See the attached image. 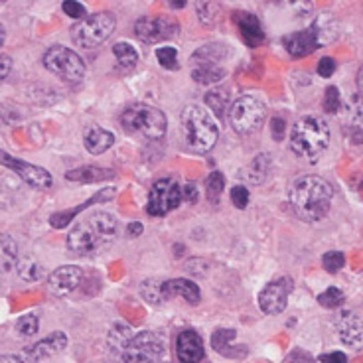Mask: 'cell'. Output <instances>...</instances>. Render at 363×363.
Instances as JSON below:
<instances>
[{
  "instance_id": "cell-1",
  "label": "cell",
  "mask_w": 363,
  "mask_h": 363,
  "mask_svg": "<svg viewBox=\"0 0 363 363\" xmlns=\"http://www.w3.org/2000/svg\"><path fill=\"white\" fill-rule=\"evenodd\" d=\"M334 200L332 184L320 176H300L289 188V201L302 221H320L328 216Z\"/></svg>"
},
{
  "instance_id": "cell-2",
  "label": "cell",
  "mask_w": 363,
  "mask_h": 363,
  "mask_svg": "<svg viewBox=\"0 0 363 363\" xmlns=\"http://www.w3.org/2000/svg\"><path fill=\"white\" fill-rule=\"evenodd\" d=\"M184 140L191 152H209L219 138V127L211 113L200 105H188L182 111Z\"/></svg>"
},
{
  "instance_id": "cell-3",
  "label": "cell",
  "mask_w": 363,
  "mask_h": 363,
  "mask_svg": "<svg viewBox=\"0 0 363 363\" xmlns=\"http://www.w3.org/2000/svg\"><path fill=\"white\" fill-rule=\"evenodd\" d=\"M330 145V127L316 115L300 117L291 130V148L306 160H316Z\"/></svg>"
},
{
  "instance_id": "cell-4",
  "label": "cell",
  "mask_w": 363,
  "mask_h": 363,
  "mask_svg": "<svg viewBox=\"0 0 363 363\" xmlns=\"http://www.w3.org/2000/svg\"><path fill=\"white\" fill-rule=\"evenodd\" d=\"M121 125L128 135H140L148 140H160L166 133V115L152 105L136 103L121 115Z\"/></svg>"
},
{
  "instance_id": "cell-5",
  "label": "cell",
  "mask_w": 363,
  "mask_h": 363,
  "mask_svg": "<svg viewBox=\"0 0 363 363\" xmlns=\"http://www.w3.org/2000/svg\"><path fill=\"white\" fill-rule=\"evenodd\" d=\"M115 26L117 20L111 12H97L82 20L79 24H75L72 28V38L79 48L93 50L109 40L111 34L115 32Z\"/></svg>"
},
{
  "instance_id": "cell-6",
  "label": "cell",
  "mask_w": 363,
  "mask_h": 363,
  "mask_svg": "<svg viewBox=\"0 0 363 363\" xmlns=\"http://www.w3.org/2000/svg\"><path fill=\"white\" fill-rule=\"evenodd\" d=\"M264 117H267L264 103L253 95L239 97L229 109V123L239 135H251L255 130H259L263 127Z\"/></svg>"
},
{
  "instance_id": "cell-7",
  "label": "cell",
  "mask_w": 363,
  "mask_h": 363,
  "mask_svg": "<svg viewBox=\"0 0 363 363\" xmlns=\"http://www.w3.org/2000/svg\"><path fill=\"white\" fill-rule=\"evenodd\" d=\"M44 65L48 72L67 83H79L87 72L82 57L65 45H52L44 54Z\"/></svg>"
},
{
  "instance_id": "cell-8",
  "label": "cell",
  "mask_w": 363,
  "mask_h": 363,
  "mask_svg": "<svg viewBox=\"0 0 363 363\" xmlns=\"http://www.w3.org/2000/svg\"><path fill=\"white\" fill-rule=\"evenodd\" d=\"M182 201H184V191H182L180 184L170 180V178H162V180L156 182L150 190V198L146 203V213L155 216V218H162L176 208H180Z\"/></svg>"
},
{
  "instance_id": "cell-9",
  "label": "cell",
  "mask_w": 363,
  "mask_h": 363,
  "mask_svg": "<svg viewBox=\"0 0 363 363\" xmlns=\"http://www.w3.org/2000/svg\"><path fill=\"white\" fill-rule=\"evenodd\" d=\"M164 350L166 345L162 336H158L156 332H138L130 340L121 359L125 363H155L162 359Z\"/></svg>"
},
{
  "instance_id": "cell-10",
  "label": "cell",
  "mask_w": 363,
  "mask_h": 363,
  "mask_svg": "<svg viewBox=\"0 0 363 363\" xmlns=\"http://www.w3.org/2000/svg\"><path fill=\"white\" fill-rule=\"evenodd\" d=\"M292 291H294V281L291 277L274 279L259 294V308L269 316L281 314L282 310L286 308V302H289Z\"/></svg>"
},
{
  "instance_id": "cell-11",
  "label": "cell",
  "mask_w": 363,
  "mask_h": 363,
  "mask_svg": "<svg viewBox=\"0 0 363 363\" xmlns=\"http://www.w3.org/2000/svg\"><path fill=\"white\" fill-rule=\"evenodd\" d=\"M178 22L168 16H145L136 22L135 34L138 40H143L145 44H156L162 40H170L178 34Z\"/></svg>"
},
{
  "instance_id": "cell-12",
  "label": "cell",
  "mask_w": 363,
  "mask_h": 363,
  "mask_svg": "<svg viewBox=\"0 0 363 363\" xmlns=\"http://www.w3.org/2000/svg\"><path fill=\"white\" fill-rule=\"evenodd\" d=\"M0 164L10 168L12 172H16L20 176V180L26 182L28 186L32 188H38V190H45L54 184V178L52 174L48 172L42 166H36V164L24 162L20 158H14V156L6 155V152H0Z\"/></svg>"
},
{
  "instance_id": "cell-13",
  "label": "cell",
  "mask_w": 363,
  "mask_h": 363,
  "mask_svg": "<svg viewBox=\"0 0 363 363\" xmlns=\"http://www.w3.org/2000/svg\"><path fill=\"white\" fill-rule=\"evenodd\" d=\"M83 271L77 264H65L55 269L50 277H48V286L54 292L55 296H65L73 292L79 284H82Z\"/></svg>"
},
{
  "instance_id": "cell-14",
  "label": "cell",
  "mask_w": 363,
  "mask_h": 363,
  "mask_svg": "<svg viewBox=\"0 0 363 363\" xmlns=\"http://www.w3.org/2000/svg\"><path fill=\"white\" fill-rule=\"evenodd\" d=\"M337 336L347 347L362 350L363 347V320L352 310H345L337 318Z\"/></svg>"
},
{
  "instance_id": "cell-15",
  "label": "cell",
  "mask_w": 363,
  "mask_h": 363,
  "mask_svg": "<svg viewBox=\"0 0 363 363\" xmlns=\"http://www.w3.org/2000/svg\"><path fill=\"white\" fill-rule=\"evenodd\" d=\"M65 345H67V336L64 332H54V334L40 340L34 345H30L24 354H26L28 362H44V359H50L60 352H64Z\"/></svg>"
},
{
  "instance_id": "cell-16",
  "label": "cell",
  "mask_w": 363,
  "mask_h": 363,
  "mask_svg": "<svg viewBox=\"0 0 363 363\" xmlns=\"http://www.w3.org/2000/svg\"><path fill=\"white\" fill-rule=\"evenodd\" d=\"M99 247L103 245H101V241L97 239V235L91 231V227L87 225V221L77 223V225L69 231V235H67V249L73 251V253L89 255L95 253Z\"/></svg>"
},
{
  "instance_id": "cell-17",
  "label": "cell",
  "mask_w": 363,
  "mask_h": 363,
  "mask_svg": "<svg viewBox=\"0 0 363 363\" xmlns=\"http://www.w3.org/2000/svg\"><path fill=\"white\" fill-rule=\"evenodd\" d=\"M176 355L182 363H200L203 359V342L198 332L186 330L176 340Z\"/></svg>"
},
{
  "instance_id": "cell-18",
  "label": "cell",
  "mask_w": 363,
  "mask_h": 363,
  "mask_svg": "<svg viewBox=\"0 0 363 363\" xmlns=\"http://www.w3.org/2000/svg\"><path fill=\"white\" fill-rule=\"evenodd\" d=\"M320 45L322 44H320V40H318L316 32H314L312 26L306 28V30H300V32H294L284 40V48L292 57H304V55L316 52Z\"/></svg>"
},
{
  "instance_id": "cell-19",
  "label": "cell",
  "mask_w": 363,
  "mask_h": 363,
  "mask_svg": "<svg viewBox=\"0 0 363 363\" xmlns=\"http://www.w3.org/2000/svg\"><path fill=\"white\" fill-rule=\"evenodd\" d=\"M115 194H117V191H115V188H105V190L97 191V194H95L91 200L83 201L82 206H77V208H72V209H65V211H60V213H54V216L50 218V225L54 227V229H62V227L69 225V221H72V219L75 218L79 211L91 208V206H95V203L111 201Z\"/></svg>"
},
{
  "instance_id": "cell-20",
  "label": "cell",
  "mask_w": 363,
  "mask_h": 363,
  "mask_svg": "<svg viewBox=\"0 0 363 363\" xmlns=\"http://www.w3.org/2000/svg\"><path fill=\"white\" fill-rule=\"evenodd\" d=\"M162 296L164 300L180 296L190 304H198L201 298L200 286L190 279H172V281L162 282Z\"/></svg>"
},
{
  "instance_id": "cell-21",
  "label": "cell",
  "mask_w": 363,
  "mask_h": 363,
  "mask_svg": "<svg viewBox=\"0 0 363 363\" xmlns=\"http://www.w3.org/2000/svg\"><path fill=\"white\" fill-rule=\"evenodd\" d=\"M87 225L91 227V231L97 235L101 241V245H109L111 241L117 237L118 233V221L111 213L99 211V213H93L89 218L85 219Z\"/></svg>"
},
{
  "instance_id": "cell-22",
  "label": "cell",
  "mask_w": 363,
  "mask_h": 363,
  "mask_svg": "<svg viewBox=\"0 0 363 363\" xmlns=\"http://www.w3.org/2000/svg\"><path fill=\"white\" fill-rule=\"evenodd\" d=\"M235 22L239 32H241V38L247 45L251 48H257L264 42V32L261 22L253 14H247V12H237Z\"/></svg>"
},
{
  "instance_id": "cell-23",
  "label": "cell",
  "mask_w": 363,
  "mask_h": 363,
  "mask_svg": "<svg viewBox=\"0 0 363 363\" xmlns=\"http://www.w3.org/2000/svg\"><path fill=\"white\" fill-rule=\"evenodd\" d=\"M235 336V330L219 328V330L213 332V336H211V345H213V350L219 352L223 357H241L247 350L245 347H241V345H233Z\"/></svg>"
},
{
  "instance_id": "cell-24",
  "label": "cell",
  "mask_w": 363,
  "mask_h": 363,
  "mask_svg": "<svg viewBox=\"0 0 363 363\" xmlns=\"http://www.w3.org/2000/svg\"><path fill=\"white\" fill-rule=\"evenodd\" d=\"M83 145L89 150L91 155H103L107 152L111 146L115 145V136L109 130L101 127H91L85 136H83Z\"/></svg>"
},
{
  "instance_id": "cell-25",
  "label": "cell",
  "mask_w": 363,
  "mask_h": 363,
  "mask_svg": "<svg viewBox=\"0 0 363 363\" xmlns=\"http://www.w3.org/2000/svg\"><path fill=\"white\" fill-rule=\"evenodd\" d=\"M115 172L113 170H105L99 166H82L65 174V178L69 182H77V184H93V182H105L113 178Z\"/></svg>"
},
{
  "instance_id": "cell-26",
  "label": "cell",
  "mask_w": 363,
  "mask_h": 363,
  "mask_svg": "<svg viewBox=\"0 0 363 363\" xmlns=\"http://www.w3.org/2000/svg\"><path fill=\"white\" fill-rule=\"evenodd\" d=\"M133 337H135L133 328H128L127 324H115V326L111 328L109 337H107V345H109L111 354L123 357V354H125V350L128 347Z\"/></svg>"
},
{
  "instance_id": "cell-27",
  "label": "cell",
  "mask_w": 363,
  "mask_h": 363,
  "mask_svg": "<svg viewBox=\"0 0 363 363\" xmlns=\"http://www.w3.org/2000/svg\"><path fill=\"white\" fill-rule=\"evenodd\" d=\"M18 264V245L10 235L0 233V274H6Z\"/></svg>"
},
{
  "instance_id": "cell-28",
  "label": "cell",
  "mask_w": 363,
  "mask_h": 363,
  "mask_svg": "<svg viewBox=\"0 0 363 363\" xmlns=\"http://www.w3.org/2000/svg\"><path fill=\"white\" fill-rule=\"evenodd\" d=\"M206 105L218 118L225 117V113L231 109V93L223 87H216L206 95Z\"/></svg>"
},
{
  "instance_id": "cell-29",
  "label": "cell",
  "mask_w": 363,
  "mask_h": 363,
  "mask_svg": "<svg viewBox=\"0 0 363 363\" xmlns=\"http://www.w3.org/2000/svg\"><path fill=\"white\" fill-rule=\"evenodd\" d=\"M225 55H227L225 45L209 44L200 48V50H196V52H194V57H191V62L200 65H219V62H221Z\"/></svg>"
},
{
  "instance_id": "cell-30",
  "label": "cell",
  "mask_w": 363,
  "mask_h": 363,
  "mask_svg": "<svg viewBox=\"0 0 363 363\" xmlns=\"http://www.w3.org/2000/svg\"><path fill=\"white\" fill-rule=\"evenodd\" d=\"M16 271H18L20 279L26 282H36L44 277V264L38 261L36 257H22L18 259V264H16Z\"/></svg>"
},
{
  "instance_id": "cell-31",
  "label": "cell",
  "mask_w": 363,
  "mask_h": 363,
  "mask_svg": "<svg viewBox=\"0 0 363 363\" xmlns=\"http://www.w3.org/2000/svg\"><path fill=\"white\" fill-rule=\"evenodd\" d=\"M191 77H194V82L201 83V85H213L225 77V69L221 65H196L191 72Z\"/></svg>"
},
{
  "instance_id": "cell-32",
  "label": "cell",
  "mask_w": 363,
  "mask_h": 363,
  "mask_svg": "<svg viewBox=\"0 0 363 363\" xmlns=\"http://www.w3.org/2000/svg\"><path fill=\"white\" fill-rule=\"evenodd\" d=\"M113 54H115V60L123 69H133L138 62V52L127 42H118V44L113 45Z\"/></svg>"
},
{
  "instance_id": "cell-33",
  "label": "cell",
  "mask_w": 363,
  "mask_h": 363,
  "mask_svg": "<svg viewBox=\"0 0 363 363\" xmlns=\"http://www.w3.org/2000/svg\"><path fill=\"white\" fill-rule=\"evenodd\" d=\"M269 170H271V156L261 155L255 158L251 166L247 168V178L253 182V184H263L269 176Z\"/></svg>"
},
{
  "instance_id": "cell-34",
  "label": "cell",
  "mask_w": 363,
  "mask_h": 363,
  "mask_svg": "<svg viewBox=\"0 0 363 363\" xmlns=\"http://www.w3.org/2000/svg\"><path fill=\"white\" fill-rule=\"evenodd\" d=\"M140 294H143V298L148 302V304H162V282L155 281V279H148V281L143 282V286H140Z\"/></svg>"
},
{
  "instance_id": "cell-35",
  "label": "cell",
  "mask_w": 363,
  "mask_h": 363,
  "mask_svg": "<svg viewBox=\"0 0 363 363\" xmlns=\"http://www.w3.org/2000/svg\"><path fill=\"white\" fill-rule=\"evenodd\" d=\"M318 302H320V306H324V308L336 310L344 304L345 296H344V292L340 291V289H336V286H330V289H326V291L318 296Z\"/></svg>"
},
{
  "instance_id": "cell-36",
  "label": "cell",
  "mask_w": 363,
  "mask_h": 363,
  "mask_svg": "<svg viewBox=\"0 0 363 363\" xmlns=\"http://www.w3.org/2000/svg\"><path fill=\"white\" fill-rule=\"evenodd\" d=\"M38 328H40V320L36 314H26L16 322V332L22 337H32L38 334Z\"/></svg>"
},
{
  "instance_id": "cell-37",
  "label": "cell",
  "mask_w": 363,
  "mask_h": 363,
  "mask_svg": "<svg viewBox=\"0 0 363 363\" xmlns=\"http://www.w3.org/2000/svg\"><path fill=\"white\" fill-rule=\"evenodd\" d=\"M225 188V178L223 174L219 172H211L206 180V191H208L209 200H218L221 196V191Z\"/></svg>"
},
{
  "instance_id": "cell-38",
  "label": "cell",
  "mask_w": 363,
  "mask_h": 363,
  "mask_svg": "<svg viewBox=\"0 0 363 363\" xmlns=\"http://www.w3.org/2000/svg\"><path fill=\"white\" fill-rule=\"evenodd\" d=\"M156 57L162 67L166 69H178V52L174 50L172 45H164L156 50Z\"/></svg>"
},
{
  "instance_id": "cell-39",
  "label": "cell",
  "mask_w": 363,
  "mask_h": 363,
  "mask_svg": "<svg viewBox=\"0 0 363 363\" xmlns=\"http://www.w3.org/2000/svg\"><path fill=\"white\" fill-rule=\"evenodd\" d=\"M322 264H324V269L328 272H332V274H336L337 271H342L345 264V257L344 253H340V251H330L322 257Z\"/></svg>"
},
{
  "instance_id": "cell-40",
  "label": "cell",
  "mask_w": 363,
  "mask_h": 363,
  "mask_svg": "<svg viewBox=\"0 0 363 363\" xmlns=\"http://www.w3.org/2000/svg\"><path fill=\"white\" fill-rule=\"evenodd\" d=\"M342 107V97H340V91L334 85H330L324 93V111L330 115H336L337 111Z\"/></svg>"
},
{
  "instance_id": "cell-41",
  "label": "cell",
  "mask_w": 363,
  "mask_h": 363,
  "mask_svg": "<svg viewBox=\"0 0 363 363\" xmlns=\"http://www.w3.org/2000/svg\"><path fill=\"white\" fill-rule=\"evenodd\" d=\"M231 203L237 209H245L249 206V190L245 186H235L231 188Z\"/></svg>"
},
{
  "instance_id": "cell-42",
  "label": "cell",
  "mask_w": 363,
  "mask_h": 363,
  "mask_svg": "<svg viewBox=\"0 0 363 363\" xmlns=\"http://www.w3.org/2000/svg\"><path fill=\"white\" fill-rule=\"evenodd\" d=\"M62 9L67 16H72V18H85V14H87V10L83 6L82 2H73V0H65L64 4H62Z\"/></svg>"
},
{
  "instance_id": "cell-43",
  "label": "cell",
  "mask_w": 363,
  "mask_h": 363,
  "mask_svg": "<svg viewBox=\"0 0 363 363\" xmlns=\"http://www.w3.org/2000/svg\"><path fill=\"white\" fill-rule=\"evenodd\" d=\"M336 72V62L332 57H322L318 62V75L320 77H332Z\"/></svg>"
},
{
  "instance_id": "cell-44",
  "label": "cell",
  "mask_w": 363,
  "mask_h": 363,
  "mask_svg": "<svg viewBox=\"0 0 363 363\" xmlns=\"http://www.w3.org/2000/svg\"><path fill=\"white\" fill-rule=\"evenodd\" d=\"M271 133L274 140H282V136H284V121L281 117H274L271 121Z\"/></svg>"
},
{
  "instance_id": "cell-45",
  "label": "cell",
  "mask_w": 363,
  "mask_h": 363,
  "mask_svg": "<svg viewBox=\"0 0 363 363\" xmlns=\"http://www.w3.org/2000/svg\"><path fill=\"white\" fill-rule=\"evenodd\" d=\"M12 72V57L10 55H0V82L6 79Z\"/></svg>"
},
{
  "instance_id": "cell-46",
  "label": "cell",
  "mask_w": 363,
  "mask_h": 363,
  "mask_svg": "<svg viewBox=\"0 0 363 363\" xmlns=\"http://www.w3.org/2000/svg\"><path fill=\"white\" fill-rule=\"evenodd\" d=\"M322 363H347V357H345L342 352H332V354H324L320 357Z\"/></svg>"
},
{
  "instance_id": "cell-47",
  "label": "cell",
  "mask_w": 363,
  "mask_h": 363,
  "mask_svg": "<svg viewBox=\"0 0 363 363\" xmlns=\"http://www.w3.org/2000/svg\"><path fill=\"white\" fill-rule=\"evenodd\" d=\"M286 363H314V359L308 354H302V352H292L291 357L286 359Z\"/></svg>"
},
{
  "instance_id": "cell-48",
  "label": "cell",
  "mask_w": 363,
  "mask_h": 363,
  "mask_svg": "<svg viewBox=\"0 0 363 363\" xmlns=\"http://www.w3.org/2000/svg\"><path fill=\"white\" fill-rule=\"evenodd\" d=\"M184 198L188 201H196V198H198V194H196V186L194 184H186L184 186Z\"/></svg>"
},
{
  "instance_id": "cell-49",
  "label": "cell",
  "mask_w": 363,
  "mask_h": 363,
  "mask_svg": "<svg viewBox=\"0 0 363 363\" xmlns=\"http://www.w3.org/2000/svg\"><path fill=\"white\" fill-rule=\"evenodd\" d=\"M0 363H24L18 355H0Z\"/></svg>"
},
{
  "instance_id": "cell-50",
  "label": "cell",
  "mask_w": 363,
  "mask_h": 363,
  "mask_svg": "<svg viewBox=\"0 0 363 363\" xmlns=\"http://www.w3.org/2000/svg\"><path fill=\"white\" fill-rule=\"evenodd\" d=\"M143 233V223H130L128 225V235L135 237V235H140Z\"/></svg>"
},
{
  "instance_id": "cell-51",
  "label": "cell",
  "mask_w": 363,
  "mask_h": 363,
  "mask_svg": "<svg viewBox=\"0 0 363 363\" xmlns=\"http://www.w3.org/2000/svg\"><path fill=\"white\" fill-rule=\"evenodd\" d=\"M9 201L10 198H9V194H6V190H4V188H0V209L6 208V206H9Z\"/></svg>"
},
{
  "instance_id": "cell-52",
  "label": "cell",
  "mask_w": 363,
  "mask_h": 363,
  "mask_svg": "<svg viewBox=\"0 0 363 363\" xmlns=\"http://www.w3.org/2000/svg\"><path fill=\"white\" fill-rule=\"evenodd\" d=\"M355 83H357V89H359V93H362V95H363V65H362V67H359V72H357Z\"/></svg>"
},
{
  "instance_id": "cell-53",
  "label": "cell",
  "mask_w": 363,
  "mask_h": 363,
  "mask_svg": "<svg viewBox=\"0 0 363 363\" xmlns=\"http://www.w3.org/2000/svg\"><path fill=\"white\" fill-rule=\"evenodd\" d=\"M4 40H6V30H4V26L0 24V48L4 45Z\"/></svg>"
},
{
  "instance_id": "cell-54",
  "label": "cell",
  "mask_w": 363,
  "mask_h": 363,
  "mask_svg": "<svg viewBox=\"0 0 363 363\" xmlns=\"http://www.w3.org/2000/svg\"><path fill=\"white\" fill-rule=\"evenodd\" d=\"M170 6H174V9H182V6H186V2L182 0V2H170Z\"/></svg>"
},
{
  "instance_id": "cell-55",
  "label": "cell",
  "mask_w": 363,
  "mask_h": 363,
  "mask_svg": "<svg viewBox=\"0 0 363 363\" xmlns=\"http://www.w3.org/2000/svg\"><path fill=\"white\" fill-rule=\"evenodd\" d=\"M354 143H363V133H355Z\"/></svg>"
}]
</instances>
